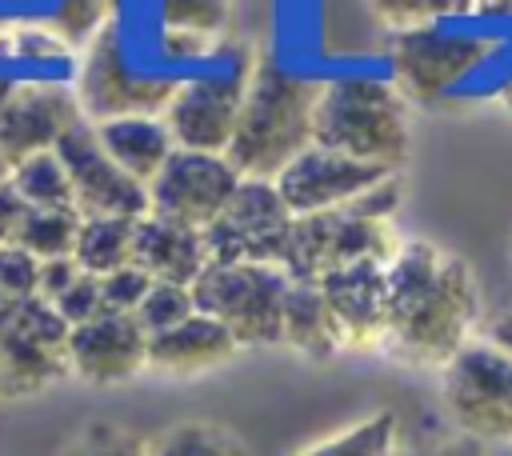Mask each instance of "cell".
Here are the masks:
<instances>
[{
	"instance_id": "cell-11",
	"label": "cell",
	"mask_w": 512,
	"mask_h": 456,
	"mask_svg": "<svg viewBox=\"0 0 512 456\" xmlns=\"http://www.w3.org/2000/svg\"><path fill=\"white\" fill-rule=\"evenodd\" d=\"M244 88H248V68L200 72V76L180 80L164 108V124H168L176 148L224 156L236 136Z\"/></svg>"
},
{
	"instance_id": "cell-30",
	"label": "cell",
	"mask_w": 512,
	"mask_h": 456,
	"mask_svg": "<svg viewBox=\"0 0 512 456\" xmlns=\"http://www.w3.org/2000/svg\"><path fill=\"white\" fill-rule=\"evenodd\" d=\"M60 456H148V440L136 436L132 428L96 420V424L80 428Z\"/></svg>"
},
{
	"instance_id": "cell-28",
	"label": "cell",
	"mask_w": 512,
	"mask_h": 456,
	"mask_svg": "<svg viewBox=\"0 0 512 456\" xmlns=\"http://www.w3.org/2000/svg\"><path fill=\"white\" fill-rule=\"evenodd\" d=\"M192 312H196L192 288H184V284H160V280H156V284L148 288L144 304L136 308V324L144 328V336H160V332L184 324Z\"/></svg>"
},
{
	"instance_id": "cell-31",
	"label": "cell",
	"mask_w": 512,
	"mask_h": 456,
	"mask_svg": "<svg viewBox=\"0 0 512 456\" xmlns=\"http://www.w3.org/2000/svg\"><path fill=\"white\" fill-rule=\"evenodd\" d=\"M108 4L112 0H60L56 12H52V32L68 44V48H84L96 32L108 28Z\"/></svg>"
},
{
	"instance_id": "cell-23",
	"label": "cell",
	"mask_w": 512,
	"mask_h": 456,
	"mask_svg": "<svg viewBox=\"0 0 512 456\" xmlns=\"http://www.w3.org/2000/svg\"><path fill=\"white\" fill-rule=\"evenodd\" d=\"M12 188L20 192V200L28 208H56V212H76V196H72V180L64 160L52 152H36L28 160H20L12 168Z\"/></svg>"
},
{
	"instance_id": "cell-4",
	"label": "cell",
	"mask_w": 512,
	"mask_h": 456,
	"mask_svg": "<svg viewBox=\"0 0 512 456\" xmlns=\"http://www.w3.org/2000/svg\"><path fill=\"white\" fill-rule=\"evenodd\" d=\"M408 100L388 80L344 76L320 84L312 112V144L400 172L408 160Z\"/></svg>"
},
{
	"instance_id": "cell-43",
	"label": "cell",
	"mask_w": 512,
	"mask_h": 456,
	"mask_svg": "<svg viewBox=\"0 0 512 456\" xmlns=\"http://www.w3.org/2000/svg\"><path fill=\"white\" fill-rule=\"evenodd\" d=\"M0 52H4V24H0Z\"/></svg>"
},
{
	"instance_id": "cell-38",
	"label": "cell",
	"mask_w": 512,
	"mask_h": 456,
	"mask_svg": "<svg viewBox=\"0 0 512 456\" xmlns=\"http://www.w3.org/2000/svg\"><path fill=\"white\" fill-rule=\"evenodd\" d=\"M24 212H28V204L20 200V192L12 188V180H4L0 184V244H12L16 240Z\"/></svg>"
},
{
	"instance_id": "cell-22",
	"label": "cell",
	"mask_w": 512,
	"mask_h": 456,
	"mask_svg": "<svg viewBox=\"0 0 512 456\" xmlns=\"http://www.w3.org/2000/svg\"><path fill=\"white\" fill-rule=\"evenodd\" d=\"M132 244H136L132 216H80L72 260L88 276H108V272L132 264Z\"/></svg>"
},
{
	"instance_id": "cell-37",
	"label": "cell",
	"mask_w": 512,
	"mask_h": 456,
	"mask_svg": "<svg viewBox=\"0 0 512 456\" xmlns=\"http://www.w3.org/2000/svg\"><path fill=\"white\" fill-rule=\"evenodd\" d=\"M80 280V264L72 260V256H56V260H40V288H36V296L40 300H48V304H56L72 284Z\"/></svg>"
},
{
	"instance_id": "cell-42",
	"label": "cell",
	"mask_w": 512,
	"mask_h": 456,
	"mask_svg": "<svg viewBox=\"0 0 512 456\" xmlns=\"http://www.w3.org/2000/svg\"><path fill=\"white\" fill-rule=\"evenodd\" d=\"M500 104H504V108H512V80H508V88L500 92Z\"/></svg>"
},
{
	"instance_id": "cell-3",
	"label": "cell",
	"mask_w": 512,
	"mask_h": 456,
	"mask_svg": "<svg viewBox=\"0 0 512 456\" xmlns=\"http://www.w3.org/2000/svg\"><path fill=\"white\" fill-rule=\"evenodd\" d=\"M400 176L392 172L376 188H368L360 200L332 208V212H312L296 216L292 244L284 256V272L292 280H324L336 268L360 264V260H392L396 248L404 244L400 232L392 228V216L400 208Z\"/></svg>"
},
{
	"instance_id": "cell-10",
	"label": "cell",
	"mask_w": 512,
	"mask_h": 456,
	"mask_svg": "<svg viewBox=\"0 0 512 456\" xmlns=\"http://www.w3.org/2000/svg\"><path fill=\"white\" fill-rule=\"evenodd\" d=\"M492 52L488 36H460V32H440V28H416L400 32L392 44V84L404 100L432 104L448 88H456L476 64Z\"/></svg>"
},
{
	"instance_id": "cell-36",
	"label": "cell",
	"mask_w": 512,
	"mask_h": 456,
	"mask_svg": "<svg viewBox=\"0 0 512 456\" xmlns=\"http://www.w3.org/2000/svg\"><path fill=\"white\" fill-rule=\"evenodd\" d=\"M56 312H60V320L68 324V328H80V324H88V320H96V316H104L108 308H104V296H100V276H88V272H80V280L52 304Z\"/></svg>"
},
{
	"instance_id": "cell-2",
	"label": "cell",
	"mask_w": 512,
	"mask_h": 456,
	"mask_svg": "<svg viewBox=\"0 0 512 456\" xmlns=\"http://www.w3.org/2000/svg\"><path fill=\"white\" fill-rule=\"evenodd\" d=\"M320 84L288 76L264 52L248 68V88L228 144V164L244 180H276L296 156L312 148V112Z\"/></svg>"
},
{
	"instance_id": "cell-32",
	"label": "cell",
	"mask_w": 512,
	"mask_h": 456,
	"mask_svg": "<svg viewBox=\"0 0 512 456\" xmlns=\"http://www.w3.org/2000/svg\"><path fill=\"white\" fill-rule=\"evenodd\" d=\"M376 20L400 32H416V28H432V20L464 8V0H368Z\"/></svg>"
},
{
	"instance_id": "cell-16",
	"label": "cell",
	"mask_w": 512,
	"mask_h": 456,
	"mask_svg": "<svg viewBox=\"0 0 512 456\" xmlns=\"http://www.w3.org/2000/svg\"><path fill=\"white\" fill-rule=\"evenodd\" d=\"M328 312L340 328V344L352 352L384 348L388 336V264L384 260H360L348 268L328 272L316 280Z\"/></svg>"
},
{
	"instance_id": "cell-41",
	"label": "cell",
	"mask_w": 512,
	"mask_h": 456,
	"mask_svg": "<svg viewBox=\"0 0 512 456\" xmlns=\"http://www.w3.org/2000/svg\"><path fill=\"white\" fill-rule=\"evenodd\" d=\"M8 176H12V164H8V160H4V152H0V184H4Z\"/></svg>"
},
{
	"instance_id": "cell-39",
	"label": "cell",
	"mask_w": 512,
	"mask_h": 456,
	"mask_svg": "<svg viewBox=\"0 0 512 456\" xmlns=\"http://www.w3.org/2000/svg\"><path fill=\"white\" fill-rule=\"evenodd\" d=\"M484 340H488L496 352L512 356V308H504V312H496V316L488 320V328H484Z\"/></svg>"
},
{
	"instance_id": "cell-19",
	"label": "cell",
	"mask_w": 512,
	"mask_h": 456,
	"mask_svg": "<svg viewBox=\"0 0 512 456\" xmlns=\"http://www.w3.org/2000/svg\"><path fill=\"white\" fill-rule=\"evenodd\" d=\"M236 352L240 344L232 340V332L204 312H192L184 324L160 336H148V368L168 372V376H196V372L220 368Z\"/></svg>"
},
{
	"instance_id": "cell-24",
	"label": "cell",
	"mask_w": 512,
	"mask_h": 456,
	"mask_svg": "<svg viewBox=\"0 0 512 456\" xmlns=\"http://www.w3.org/2000/svg\"><path fill=\"white\" fill-rule=\"evenodd\" d=\"M148 456H252V448L216 420H184L156 432Z\"/></svg>"
},
{
	"instance_id": "cell-27",
	"label": "cell",
	"mask_w": 512,
	"mask_h": 456,
	"mask_svg": "<svg viewBox=\"0 0 512 456\" xmlns=\"http://www.w3.org/2000/svg\"><path fill=\"white\" fill-rule=\"evenodd\" d=\"M164 32L216 40L228 28V0H160Z\"/></svg>"
},
{
	"instance_id": "cell-26",
	"label": "cell",
	"mask_w": 512,
	"mask_h": 456,
	"mask_svg": "<svg viewBox=\"0 0 512 456\" xmlns=\"http://www.w3.org/2000/svg\"><path fill=\"white\" fill-rule=\"evenodd\" d=\"M76 232H80V212L28 208L12 244H20L24 252H32L36 260H56V256H72Z\"/></svg>"
},
{
	"instance_id": "cell-40",
	"label": "cell",
	"mask_w": 512,
	"mask_h": 456,
	"mask_svg": "<svg viewBox=\"0 0 512 456\" xmlns=\"http://www.w3.org/2000/svg\"><path fill=\"white\" fill-rule=\"evenodd\" d=\"M496 12H504V16H512V0H488Z\"/></svg>"
},
{
	"instance_id": "cell-7",
	"label": "cell",
	"mask_w": 512,
	"mask_h": 456,
	"mask_svg": "<svg viewBox=\"0 0 512 456\" xmlns=\"http://www.w3.org/2000/svg\"><path fill=\"white\" fill-rule=\"evenodd\" d=\"M440 396L460 432L484 444H512V356L496 352L488 340L464 344L440 368Z\"/></svg>"
},
{
	"instance_id": "cell-33",
	"label": "cell",
	"mask_w": 512,
	"mask_h": 456,
	"mask_svg": "<svg viewBox=\"0 0 512 456\" xmlns=\"http://www.w3.org/2000/svg\"><path fill=\"white\" fill-rule=\"evenodd\" d=\"M156 280L140 268V264H124V268H116V272H108V276H100V296H104V308L108 312H124V316H136V308L144 304V296H148V288H152Z\"/></svg>"
},
{
	"instance_id": "cell-1",
	"label": "cell",
	"mask_w": 512,
	"mask_h": 456,
	"mask_svg": "<svg viewBox=\"0 0 512 456\" xmlns=\"http://www.w3.org/2000/svg\"><path fill=\"white\" fill-rule=\"evenodd\" d=\"M480 320V288L472 268L432 244L404 240L388 260V336L384 348L412 368H444Z\"/></svg>"
},
{
	"instance_id": "cell-14",
	"label": "cell",
	"mask_w": 512,
	"mask_h": 456,
	"mask_svg": "<svg viewBox=\"0 0 512 456\" xmlns=\"http://www.w3.org/2000/svg\"><path fill=\"white\" fill-rule=\"evenodd\" d=\"M76 92L52 80H24L12 84V92L0 104V152L16 168L20 160L36 152H52L60 136L80 124Z\"/></svg>"
},
{
	"instance_id": "cell-21",
	"label": "cell",
	"mask_w": 512,
	"mask_h": 456,
	"mask_svg": "<svg viewBox=\"0 0 512 456\" xmlns=\"http://www.w3.org/2000/svg\"><path fill=\"white\" fill-rule=\"evenodd\" d=\"M280 344H288L292 352H300L308 360H332L344 348L340 328H336V320L328 312V300H324L316 280H292L288 284Z\"/></svg>"
},
{
	"instance_id": "cell-25",
	"label": "cell",
	"mask_w": 512,
	"mask_h": 456,
	"mask_svg": "<svg viewBox=\"0 0 512 456\" xmlns=\"http://www.w3.org/2000/svg\"><path fill=\"white\" fill-rule=\"evenodd\" d=\"M396 436H400V416L380 408V412L356 420L352 428H344L336 436H324L320 444L304 448L300 456H392Z\"/></svg>"
},
{
	"instance_id": "cell-20",
	"label": "cell",
	"mask_w": 512,
	"mask_h": 456,
	"mask_svg": "<svg viewBox=\"0 0 512 456\" xmlns=\"http://www.w3.org/2000/svg\"><path fill=\"white\" fill-rule=\"evenodd\" d=\"M92 128H96L104 152L144 188L160 176V168L176 152V140H172L164 116H120V120H104Z\"/></svg>"
},
{
	"instance_id": "cell-34",
	"label": "cell",
	"mask_w": 512,
	"mask_h": 456,
	"mask_svg": "<svg viewBox=\"0 0 512 456\" xmlns=\"http://www.w3.org/2000/svg\"><path fill=\"white\" fill-rule=\"evenodd\" d=\"M40 288V260L20 244H0V296L28 300Z\"/></svg>"
},
{
	"instance_id": "cell-8",
	"label": "cell",
	"mask_w": 512,
	"mask_h": 456,
	"mask_svg": "<svg viewBox=\"0 0 512 456\" xmlns=\"http://www.w3.org/2000/svg\"><path fill=\"white\" fill-rule=\"evenodd\" d=\"M296 216L272 180H240L228 208L204 228L212 264H276L284 268Z\"/></svg>"
},
{
	"instance_id": "cell-5",
	"label": "cell",
	"mask_w": 512,
	"mask_h": 456,
	"mask_svg": "<svg viewBox=\"0 0 512 456\" xmlns=\"http://www.w3.org/2000/svg\"><path fill=\"white\" fill-rule=\"evenodd\" d=\"M292 276L276 264H208L192 284L196 312L220 320L240 348H268L284 336Z\"/></svg>"
},
{
	"instance_id": "cell-12",
	"label": "cell",
	"mask_w": 512,
	"mask_h": 456,
	"mask_svg": "<svg viewBox=\"0 0 512 456\" xmlns=\"http://www.w3.org/2000/svg\"><path fill=\"white\" fill-rule=\"evenodd\" d=\"M240 180L244 176L228 164V156L176 148L160 176L148 184V212L204 232L228 208Z\"/></svg>"
},
{
	"instance_id": "cell-9",
	"label": "cell",
	"mask_w": 512,
	"mask_h": 456,
	"mask_svg": "<svg viewBox=\"0 0 512 456\" xmlns=\"http://www.w3.org/2000/svg\"><path fill=\"white\" fill-rule=\"evenodd\" d=\"M180 80L168 76H136L124 64L120 32L108 24L84 44L80 68H76V104L88 124L120 120V116H164L172 92Z\"/></svg>"
},
{
	"instance_id": "cell-15",
	"label": "cell",
	"mask_w": 512,
	"mask_h": 456,
	"mask_svg": "<svg viewBox=\"0 0 512 456\" xmlns=\"http://www.w3.org/2000/svg\"><path fill=\"white\" fill-rule=\"evenodd\" d=\"M388 176H392L388 168H376V164H364V160H352V156L312 144L272 184L284 196V204L292 208V216H312V212H332V208L360 200L368 188H376Z\"/></svg>"
},
{
	"instance_id": "cell-17",
	"label": "cell",
	"mask_w": 512,
	"mask_h": 456,
	"mask_svg": "<svg viewBox=\"0 0 512 456\" xmlns=\"http://www.w3.org/2000/svg\"><path fill=\"white\" fill-rule=\"evenodd\" d=\"M68 372L84 384L108 388L140 376L148 368V336L136 324V316L104 312L80 328L68 332Z\"/></svg>"
},
{
	"instance_id": "cell-13",
	"label": "cell",
	"mask_w": 512,
	"mask_h": 456,
	"mask_svg": "<svg viewBox=\"0 0 512 456\" xmlns=\"http://www.w3.org/2000/svg\"><path fill=\"white\" fill-rule=\"evenodd\" d=\"M56 156L68 168L72 180V196H76V212L80 216H148V188L140 180H132L100 144L96 128L88 120L72 124L60 144Z\"/></svg>"
},
{
	"instance_id": "cell-29",
	"label": "cell",
	"mask_w": 512,
	"mask_h": 456,
	"mask_svg": "<svg viewBox=\"0 0 512 456\" xmlns=\"http://www.w3.org/2000/svg\"><path fill=\"white\" fill-rule=\"evenodd\" d=\"M392 456H488L484 440L452 428H404L400 424V436H396V452Z\"/></svg>"
},
{
	"instance_id": "cell-18",
	"label": "cell",
	"mask_w": 512,
	"mask_h": 456,
	"mask_svg": "<svg viewBox=\"0 0 512 456\" xmlns=\"http://www.w3.org/2000/svg\"><path fill=\"white\" fill-rule=\"evenodd\" d=\"M132 264H140L160 284H184V288H192L212 260H208V244H204V232L200 228H188V224H176L168 216L148 212V216L136 220Z\"/></svg>"
},
{
	"instance_id": "cell-35",
	"label": "cell",
	"mask_w": 512,
	"mask_h": 456,
	"mask_svg": "<svg viewBox=\"0 0 512 456\" xmlns=\"http://www.w3.org/2000/svg\"><path fill=\"white\" fill-rule=\"evenodd\" d=\"M4 48L24 60H60L68 52L52 24H4Z\"/></svg>"
},
{
	"instance_id": "cell-6",
	"label": "cell",
	"mask_w": 512,
	"mask_h": 456,
	"mask_svg": "<svg viewBox=\"0 0 512 456\" xmlns=\"http://www.w3.org/2000/svg\"><path fill=\"white\" fill-rule=\"evenodd\" d=\"M68 332L48 300L0 296V400L44 392L68 376Z\"/></svg>"
}]
</instances>
